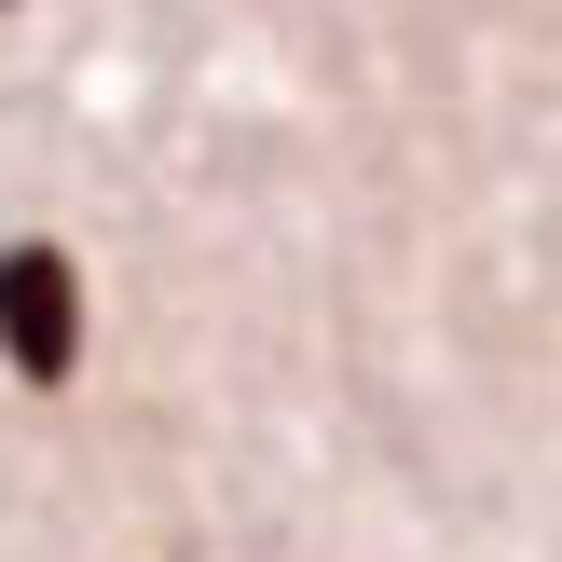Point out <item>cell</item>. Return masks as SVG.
<instances>
[{
  "mask_svg": "<svg viewBox=\"0 0 562 562\" xmlns=\"http://www.w3.org/2000/svg\"><path fill=\"white\" fill-rule=\"evenodd\" d=\"M0 357H14V384H69L82 371V274L42 234L0 247Z\"/></svg>",
  "mask_w": 562,
  "mask_h": 562,
  "instance_id": "1",
  "label": "cell"
}]
</instances>
